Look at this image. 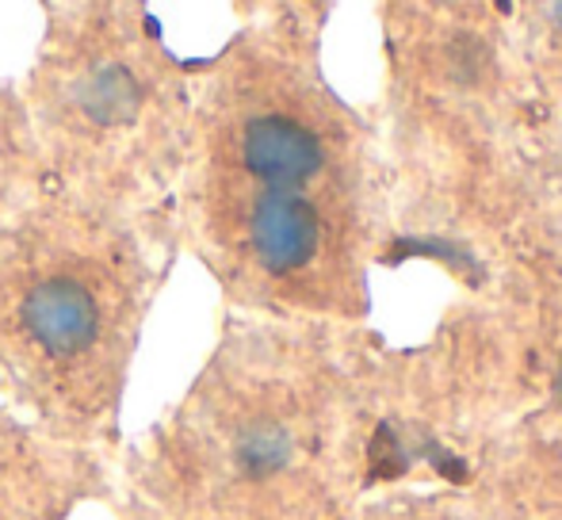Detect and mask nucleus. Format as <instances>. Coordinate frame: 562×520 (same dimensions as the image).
Masks as SVG:
<instances>
[{"label": "nucleus", "instance_id": "f257e3e1", "mask_svg": "<svg viewBox=\"0 0 562 520\" xmlns=\"http://www.w3.org/2000/svg\"><path fill=\"white\" fill-rule=\"evenodd\" d=\"M146 215L35 188L0 218V387L38 429L112 452L157 298Z\"/></svg>", "mask_w": 562, "mask_h": 520}, {"label": "nucleus", "instance_id": "39448f33", "mask_svg": "<svg viewBox=\"0 0 562 520\" xmlns=\"http://www.w3.org/2000/svg\"><path fill=\"white\" fill-rule=\"evenodd\" d=\"M406 257L445 260V264L456 268L459 275H467L471 283H479V260L471 257V249L456 246V241H448V238H398L391 246V253H386V260H391V264H398V260H406Z\"/></svg>", "mask_w": 562, "mask_h": 520}, {"label": "nucleus", "instance_id": "f03ea898", "mask_svg": "<svg viewBox=\"0 0 562 520\" xmlns=\"http://www.w3.org/2000/svg\"><path fill=\"white\" fill-rule=\"evenodd\" d=\"M172 58L131 20L61 31L31 77V138L43 188L146 215L180 172L184 138Z\"/></svg>", "mask_w": 562, "mask_h": 520}, {"label": "nucleus", "instance_id": "0eeeda50", "mask_svg": "<svg viewBox=\"0 0 562 520\" xmlns=\"http://www.w3.org/2000/svg\"><path fill=\"white\" fill-rule=\"evenodd\" d=\"M555 391H559V398H562V360H559V380H555Z\"/></svg>", "mask_w": 562, "mask_h": 520}, {"label": "nucleus", "instance_id": "20e7f679", "mask_svg": "<svg viewBox=\"0 0 562 520\" xmlns=\"http://www.w3.org/2000/svg\"><path fill=\"white\" fill-rule=\"evenodd\" d=\"M414 463V448L402 440V432L391 421H383L368 440V478L371 483H394Z\"/></svg>", "mask_w": 562, "mask_h": 520}, {"label": "nucleus", "instance_id": "7ed1b4c3", "mask_svg": "<svg viewBox=\"0 0 562 520\" xmlns=\"http://www.w3.org/2000/svg\"><path fill=\"white\" fill-rule=\"evenodd\" d=\"M112 490L108 452L0 409V520H74Z\"/></svg>", "mask_w": 562, "mask_h": 520}, {"label": "nucleus", "instance_id": "423d86ee", "mask_svg": "<svg viewBox=\"0 0 562 520\" xmlns=\"http://www.w3.org/2000/svg\"><path fill=\"white\" fill-rule=\"evenodd\" d=\"M543 12H548V20L555 23V27H562V0H540Z\"/></svg>", "mask_w": 562, "mask_h": 520}]
</instances>
